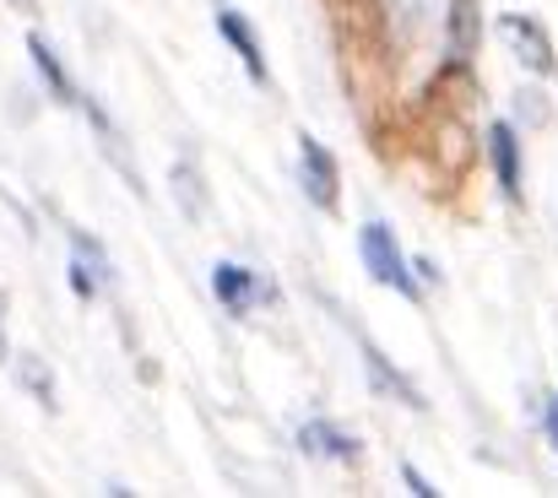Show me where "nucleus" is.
<instances>
[{"instance_id": "nucleus-1", "label": "nucleus", "mask_w": 558, "mask_h": 498, "mask_svg": "<svg viewBox=\"0 0 558 498\" xmlns=\"http://www.w3.org/2000/svg\"><path fill=\"white\" fill-rule=\"evenodd\" d=\"M359 255H364V271H369L374 282H385V288L417 299V282H412V271H407V255H401V244H396V233H390L385 222H364V228H359Z\"/></svg>"}, {"instance_id": "nucleus-2", "label": "nucleus", "mask_w": 558, "mask_h": 498, "mask_svg": "<svg viewBox=\"0 0 558 498\" xmlns=\"http://www.w3.org/2000/svg\"><path fill=\"white\" fill-rule=\"evenodd\" d=\"M499 38L515 49V60L526 65V71H537V76H554V38H548V27L537 22V16H521V11H510V16H499Z\"/></svg>"}, {"instance_id": "nucleus-3", "label": "nucleus", "mask_w": 558, "mask_h": 498, "mask_svg": "<svg viewBox=\"0 0 558 498\" xmlns=\"http://www.w3.org/2000/svg\"><path fill=\"white\" fill-rule=\"evenodd\" d=\"M299 184H304V195L320 206V211H337V184H342V173H337V158L315 142V136H299Z\"/></svg>"}, {"instance_id": "nucleus-4", "label": "nucleus", "mask_w": 558, "mask_h": 498, "mask_svg": "<svg viewBox=\"0 0 558 498\" xmlns=\"http://www.w3.org/2000/svg\"><path fill=\"white\" fill-rule=\"evenodd\" d=\"M211 293H217V304L228 309V315H250L255 304H266V299H277L250 266H233V260H222V266H211Z\"/></svg>"}, {"instance_id": "nucleus-5", "label": "nucleus", "mask_w": 558, "mask_h": 498, "mask_svg": "<svg viewBox=\"0 0 558 498\" xmlns=\"http://www.w3.org/2000/svg\"><path fill=\"white\" fill-rule=\"evenodd\" d=\"M217 33L228 38V49L239 54V65L250 71V82L255 87H266V49H260V38H255V27L228 5V0H217Z\"/></svg>"}, {"instance_id": "nucleus-6", "label": "nucleus", "mask_w": 558, "mask_h": 498, "mask_svg": "<svg viewBox=\"0 0 558 498\" xmlns=\"http://www.w3.org/2000/svg\"><path fill=\"white\" fill-rule=\"evenodd\" d=\"M104 282H109V260H104L98 239H87V233H71V293H76L82 304H93Z\"/></svg>"}, {"instance_id": "nucleus-7", "label": "nucleus", "mask_w": 558, "mask_h": 498, "mask_svg": "<svg viewBox=\"0 0 558 498\" xmlns=\"http://www.w3.org/2000/svg\"><path fill=\"white\" fill-rule=\"evenodd\" d=\"M299 450L315 456V461H359L364 456L359 439L348 428H337V423H304L299 428Z\"/></svg>"}, {"instance_id": "nucleus-8", "label": "nucleus", "mask_w": 558, "mask_h": 498, "mask_svg": "<svg viewBox=\"0 0 558 498\" xmlns=\"http://www.w3.org/2000/svg\"><path fill=\"white\" fill-rule=\"evenodd\" d=\"M27 54H33V71H38V82L49 87V98H54V104H65V109H82V98H87V93H76V82L65 76V65L54 60V49H49L38 33L27 38Z\"/></svg>"}, {"instance_id": "nucleus-9", "label": "nucleus", "mask_w": 558, "mask_h": 498, "mask_svg": "<svg viewBox=\"0 0 558 498\" xmlns=\"http://www.w3.org/2000/svg\"><path fill=\"white\" fill-rule=\"evenodd\" d=\"M477 33H483L477 0H450V11H445V38H450V60H456V65H466V60H472Z\"/></svg>"}, {"instance_id": "nucleus-10", "label": "nucleus", "mask_w": 558, "mask_h": 498, "mask_svg": "<svg viewBox=\"0 0 558 498\" xmlns=\"http://www.w3.org/2000/svg\"><path fill=\"white\" fill-rule=\"evenodd\" d=\"M488 158H494V173H499V190L510 201H521V142L510 125H494L488 131Z\"/></svg>"}, {"instance_id": "nucleus-11", "label": "nucleus", "mask_w": 558, "mask_h": 498, "mask_svg": "<svg viewBox=\"0 0 558 498\" xmlns=\"http://www.w3.org/2000/svg\"><path fill=\"white\" fill-rule=\"evenodd\" d=\"M364 368H369V379H374V390H390L401 406H417L423 412V396H417V385L407 379V374H396L390 363H385V352L374 347V341H364Z\"/></svg>"}, {"instance_id": "nucleus-12", "label": "nucleus", "mask_w": 558, "mask_h": 498, "mask_svg": "<svg viewBox=\"0 0 558 498\" xmlns=\"http://www.w3.org/2000/svg\"><path fill=\"white\" fill-rule=\"evenodd\" d=\"M22 385L54 412L60 406V396H54V374H49V363H38V357H22Z\"/></svg>"}, {"instance_id": "nucleus-13", "label": "nucleus", "mask_w": 558, "mask_h": 498, "mask_svg": "<svg viewBox=\"0 0 558 498\" xmlns=\"http://www.w3.org/2000/svg\"><path fill=\"white\" fill-rule=\"evenodd\" d=\"M174 184H180V195H185L190 217H201V179H195V163H180V168H174Z\"/></svg>"}, {"instance_id": "nucleus-14", "label": "nucleus", "mask_w": 558, "mask_h": 498, "mask_svg": "<svg viewBox=\"0 0 558 498\" xmlns=\"http://www.w3.org/2000/svg\"><path fill=\"white\" fill-rule=\"evenodd\" d=\"M521 120H548V104H543V93H521Z\"/></svg>"}, {"instance_id": "nucleus-15", "label": "nucleus", "mask_w": 558, "mask_h": 498, "mask_svg": "<svg viewBox=\"0 0 558 498\" xmlns=\"http://www.w3.org/2000/svg\"><path fill=\"white\" fill-rule=\"evenodd\" d=\"M543 428H548V439L558 445V396H548V406H543Z\"/></svg>"}, {"instance_id": "nucleus-16", "label": "nucleus", "mask_w": 558, "mask_h": 498, "mask_svg": "<svg viewBox=\"0 0 558 498\" xmlns=\"http://www.w3.org/2000/svg\"><path fill=\"white\" fill-rule=\"evenodd\" d=\"M401 477H407V488H412V494H434V488H428V483H423L412 466H401Z\"/></svg>"}, {"instance_id": "nucleus-17", "label": "nucleus", "mask_w": 558, "mask_h": 498, "mask_svg": "<svg viewBox=\"0 0 558 498\" xmlns=\"http://www.w3.org/2000/svg\"><path fill=\"white\" fill-rule=\"evenodd\" d=\"M0 357H5V326H0Z\"/></svg>"}]
</instances>
